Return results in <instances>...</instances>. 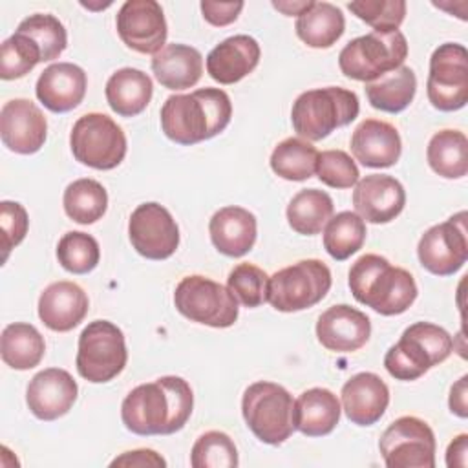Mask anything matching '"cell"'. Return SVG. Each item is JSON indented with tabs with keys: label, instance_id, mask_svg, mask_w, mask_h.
Listing matches in <instances>:
<instances>
[{
	"label": "cell",
	"instance_id": "48",
	"mask_svg": "<svg viewBox=\"0 0 468 468\" xmlns=\"http://www.w3.org/2000/svg\"><path fill=\"white\" fill-rule=\"evenodd\" d=\"M466 382H468V377L463 375L450 389V411L455 413L457 417L461 419H466L468 417V402H466Z\"/></svg>",
	"mask_w": 468,
	"mask_h": 468
},
{
	"label": "cell",
	"instance_id": "5",
	"mask_svg": "<svg viewBox=\"0 0 468 468\" xmlns=\"http://www.w3.org/2000/svg\"><path fill=\"white\" fill-rule=\"evenodd\" d=\"M453 351L450 333L430 322H415L384 356V367L397 380H417Z\"/></svg>",
	"mask_w": 468,
	"mask_h": 468
},
{
	"label": "cell",
	"instance_id": "7",
	"mask_svg": "<svg viewBox=\"0 0 468 468\" xmlns=\"http://www.w3.org/2000/svg\"><path fill=\"white\" fill-rule=\"evenodd\" d=\"M408 57L406 37L395 31H371L347 42L340 55V71L353 80L371 82L397 69Z\"/></svg>",
	"mask_w": 468,
	"mask_h": 468
},
{
	"label": "cell",
	"instance_id": "34",
	"mask_svg": "<svg viewBox=\"0 0 468 468\" xmlns=\"http://www.w3.org/2000/svg\"><path fill=\"white\" fill-rule=\"evenodd\" d=\"M335 210L327 192L318 188L300 190L287 205L289 227L302 236L320 234Z\"/></svg>",
	"mask_w": 468,
	"mask_h": 468
},
{
	"label": "cell",
	"instance_id": "45",
	"mask_svg": "<svg viewBox=\"0 0 468 468\" xmlns=\"http://www.w3.org/2000/svg\"><path fill=\"white\" fill-rule=\"evenodd\" d=\"M0 227H2V249H4L2 261H5L9 256V250L16 247L27 234L29 218L26 208L16 201H2Z\"/></svg>",
	"mask_w": 468,
	"mask_h": 468
},
{
	"label": "cell",
	"instance_id": "46",
	"mask_svg": "<svg viewBox=\"0 0 468 468\" xmlns=\"http://www.w3.org/2000/svg\"><path fill=\"white\" fill-rule=\"evenodd\" d=\"M241 9H243V2H212V0L201 2L203 18L216 27L232 24L241 13Z\"/></svg>",
	"mask_w": 468,
	"mask_h": 468
},
{
	"label": "cell",
	"instance_id": "2",
	"mask_svg": "<svg viewBox=\"0 0 468 468\" xmlns=\"http://www.w3.org/2000/svg\"><path fill=\"white\" fill-rule=\"evenodd\" d=\"M232 117V102L219 88H201L192 93L170 95L161 108L165 135L190 146L221 133Z\"/></svg>",
	"mask_w": 468,
	"mask_h": 468
},
{
	"label": "cell",
	"instance_id": "13",
	"mask_svg": "<svg viewBox=\"0 0 468 468\" xmlns=\"http://www.w3.org/2000/svg\"><path fill=\"white\" fill-rule=\"evenodd\" d=\"M428 101L441 112H455L468 102V51L463 44H441L430 57Z\"/></svg>",
	"mask_w": 468,
	"mask_h": 468
},
{
	"label": "cell",
	"instance_id": "37",
	"mask_svg": "<svg viewBox=\"0 0 468 468\" xmlns=\"http://www.w3.org/2000/svg\"><path fill=\"white\" fill-rule=\"evenodd\" d=\"M366 234V221L356 212H338L325 225L324 249L336 261H344L362 249Z\"/></svg>",
	"mask_w": 468,
	"mask_h": 468
},
{
	"label": "cell",
	"instance_id": "27",
	"mask_svg": "<svg viewBox=\"0 0 468 468\" xmlns=\"http://www.w3.org/2000/svg\"><path fill=\"white\" fill-rule=\"evenodd\" d=\"M157 82L168 90H186L199 82L203 73L201 53L186 44H166L152 58Z\"/></svg>",
	"mask_w": 468,
	"mask_h": 468
},
{
	"label": "cell",
	"instance_id": "28",
	"mask_svg": "<svg viewBox=\"0 0 468 468\" xmlns=\"http://www.w3.org/2000/svg\"><path fill=\"white\" fill-rule=\"evenodd\" d=\"M340 402L325 388H311L294 400V428L307 437L331 433L340 420Z\"/></svg>",
	"mask_w": 468,
	"mask_h": 468
},
{
	"label": "cell",
	"instance_id": "18",
	"mask_svg": "<svg viewBox=\"0 0 468 468\" xmlns=\"http://www.w3.org/2000/svg\"><path fill=\"white\" fill-rule=\"evenodd\" d=\"M77 393L79 386L66 369L48 367L29 380L26 402L37 419L55 420L71 410Z\"/></svg>",
	"mask_w": 468,
	"mask_h": 468
},
{
	"label": "cell",
	"instance_id": "20",
	"mask_svg": "<svg viewBox=\"0 0 468 468\" xmlns=\"http://www.w3.org/2000/svg\"><path fill=\"white\" fill-rule=\"evenodd\" d=\"M371 335V320L366 313L347 305L338 303L329 307L318 316L316 338L318 342L335 353H353L358 351Z\"/></svg>",
	"mask_w": 468,
	"mask_h": 468
},
{
	"label": "cell",
	"instance_id": "26",
	"mask_svg": "<svg viewBox=\"0 0 468 468\" xmlns=\"http://www.w3.org/2000/svg\"><path fill=\"white\" fill-rule=\"evenodd\" d=\"M208 232L212 245L221 254L239 258L254 247L258 225L252 212L243 207L229 205L214 212L208 223Z\"/></svg>",
	"mask_w": 468,
	"mask_h": 468
},
{
	"label": "cell",
	"instance_id": "33",
	"mask_svg": "<svg viewBox=\"0 0 468 468\" xmlns=\"http://www.w3.org/2000/svg\"><path fill=\"white\" fill-rule=\"evenodd\" d=\"M430 168L446 179H459L468 174V139L459 130L437 132L426 148Z\"/></svg>",
	"mask_w": 468,
	"mask_h": 468
},
{
	"label": "cell",
	"instance_id": "44",
	"mask_svg": "<svg viewBox=\"0 0 468 468\" xmlns=\"http://www.w3.org/2000/svg\"><path fill=\"white\" fill-rule=\"evenodd\" d=\"M318 179L331 188H351L358 181V166L344 150H324L316 161Z\"/></svg>",
	"mask_w": 468,
	"mask_h": 468
},
{
	"label": "cell",
	"instance_id": "36",
	"mask_svg": "<svg viewBox=\"0 0 468 468\" xmlns=\"http://www.w3.org/2000/svg\"><path fill=\"white\" fill-rule=\"evenodd\" d=\"M62 203L69 219L80 225H90L104 216L108 208V194L99 181L82 177L66 186Z\"/></svg>",
	"mask_w": 468,
	"mask_h": 468
},
{
	"label": "cell",
	"instance_id": "40",
	"mask_svg": "<svg viewBox=\"0 0 468 468\" xmlns=\"http://www.w3.org/2000/svg\"><path fill=\"white\" fill-rule=\"evenodd\" d=\"M238 463L234 441L218 430L199 435L190 452V464L194 468H236Z\"/></svg>",
	"mask_w": 468,
	"mask_h": 468
},
{
	"label": "cell",
	"instance_id": "21",
	"mask_svg": "<svg viewBox=\"0 0 468 468\" xmlns=\"http://www.w3.org/2000/svg\"><path fill=\"white\" fill-rule=\"evenodd\" d=\"M86 86L88 79L80 66L71 62H55L40 73L35 93L49 112L66 113L82 102Z\"/></svg>",
	"mask_w": 468,
	"mask_h": 468
},
{
	"label": "cell",
	"instance_id": "38",
	"mask_svg": "<svg viewBox=\"0 0 468 468\" xmlns=\"http://www.w3.org/2000/svg\"><path fill=\"white\" fill-rule=\"evenodd\" d=\"M16 33L26 35L38 49L42 55V62L58 58V55L66 49L68 46V33L62 22L49 15V13H35L24 18Z\"/></svg>",
	"mask_w": 468,
	"mask_h": 468
},
{
	"label": "cell",
	"instance_id": "30",
	"mask_svg": "<svg viewBox=\"0 0 468 468\" xmlns=\"http://www.w3.org/2000/svg\"><path fill=\"white\" fill-rule=\"evenodd\" d=\"M364 91L375 110L399 113L411 104L417 91V77L410 66L402 64L397 69L366 82Z\"/></svg>",
	"mask_w": 468,
	"mask_h": 468
},
{
	"label": "cell",
	"instance_id": "12",
	"mask_svg": "<svg viewBox=\"0 0 468 468\" xmlns=\"http://www.w3.org/2000/svg\"><path fill=\"white\" fill-rule=\"evenodd\" d=\"M378 448L388 468L435 466V433L426 420L413 415L393 420L382 433Z\"/></svg>",
	"mask_w": 468,
	"mask_h": 468
},
{
	"label": "cell",
	"instance_id": "47",
	"mask_svg": "<svg viewBox=\"0 0 468 468\" xmlns=\"http://www.w3.org/2000/svg\"><path fill=\"white\" fill-rule=\"evenodd\" d=\"M110 466H132V468H146V466H154V468H165L166 461L154 450L148 448H139V450H132V452H124L119 457H115Z\"/></svg>",
	"mask_w": 468,
	"mask_h": 468
},
{
	"label": "cell",
	"instance_id": "1",
	"mask_svg": "<svg viewBox=\"0 0 468 468\" xmlns=\"http://www.w3.org/2000/svg\"><path fill=\"white\" fill-rule=\"evenodd\" d=\"M194 395L190 384L176 375L133 388L121 404V419L135 435H172L192 415Z\"/></svg>",
	"mask_w": 468,
	"mask_h": 468
},
{
	"label": "cell",
	"instance_id": "11",
	"mask_svg": "<svg viewBox=\"0 0 468 468\" xmlns=\"http://www.w3.org/2000/svg\"><path fill=\"white\" fill-rule=\"evenodd\" d=\"M176 309L190 322L210 327H230L238 320V300L221 283L192 274L185 276L174 292Z\"/></svg>",
	"mask_w": 468,
	"mask_h": 468
},
{
	"label": "cell",
	"instance_id": "50",
	"mask_svg": "<svg viewBox=\"0 0 468 468\" xmlns=\"http://www.w3.org/2000/svg\"><path fill=\"white\" fill-rule=\"evenodd\" d=\"M314 2L313 0H302V2H272V5L278 9V11H282L283 15H287V16H292V15H302V13H305L311 5H313Z\"/></svg>",
	"mask_w": 468,
	"mask_h": 468
},
{
	"label": "cell",
	"instance_id": "16",
	"mask_svg": "<svg viewBox=\"0 0 468 468\" xmlns=\"http://www.w3.org/2000/svg\"><path fill=\"white\" fill-rule=\"evenodd\" d=\"M121 40L133 51L155 55L166 42V20L155 0H126L115 18Z\"/></svg>",
	"mask_w": 468,
	"mask_h": 468
},
{
	"label": "cell",
	"instance_id": "17",
	"mask_svg": "<svg viewBox=\"0 0 468 468\" xmlns=\"http://www.w3.org/2000/svg\"><path fill=\"white\" fill-rule=\"evenodd\" d=\"M0 135L11 152L29 155L44 146L48 121L29 99H11L0 112Z\"/></svg>",
	"mask_w": 468,
	"mask_h": 468
},
{
	"label": "cell",
	"instance_id": "9",
	"mask_svg": "<svg viewBox=\"0 0 468 468\" xmlns=\"http://www.w3.org/2000/svg\"><path fill=\"white\" fill-rule=\"evenodd\" d=\"M128 351L122 331L108 320L90 322L79 335L77 371L93 384L110 382L126 366Z\"/></svg>",
	"mask_w": 468,
	"mask_h": 468
},
{
	"label": "cell",
	"instance_id": "39",
	"mask_svg": "<svg viewBox=\"0 0 468 468\" xmlns=\"http://www.w3.org/2000/svg\"><path fill=\"white\" fill-rule=\"evenodd\" d=\"M58 263L73 274H88L101 260V249L91 234L71 230L66 232L57 245Z\"/></svg>",
	"mask_w": 468,
	"mask_h": 468
},
{
	"label": "cell",
	"instance_id": "29",
	"mask_svg": "<svg viewBox=\"0 0 468 468\" xmlns=\"http://www.w3.org/2000/svg\"><path fill=\"white\" fill-rule=\"evenodd\" d=\"M108 106L121 117L139 115L154 93L152 79L135 68H121L106 82Z\"/></svg>",
	"mask_w": 468,
	"mask_h": 468
},
{
	"label": "cell",
	"instance_id": "6",
	"mask_svg": "<svg viewBox=\"0 0 468 468\" xmlns=\"http://www.w3.org/2000/svg\"><path fill=\"white\" fill-rule=\"evenodd\" d=\"M241 413L249 430L271 446L285 442L296 430L292 395L276 382L250 384L241 399Z\"/></svg>",
	"mask_w": 468,
	"mask_h": 468
},
{
	"label": "cell",
	"instance_id": "15",
	"mask_svg": "<svg viewBox=\"0 0 468 468\" xmlns=\"http://www.w3.org/2000/svg\"><path fill=\"white\" fill-rule=\"evenodd\" d=\"M132 247L148 260H166L179 247V227L159 203L139 205L128 221Z\"/></svg>",
	"mask_w": 468,
	"mask_h": 468
},
{
	"label": "cell",
	"instance_id": "32",
	"mask_svg": "<svg viewBox=\"0 0 468 468\" xmlns=\"http://www.w3.org/2000/svg\"><path fill=\"white\" fill-rule=\"evenodd\" d=\"M0 353L9 367L26 371L40 364L46 353V342L35 325L15 322L2 331Z\"/></svg>",
	"mask_w": 468,
	"mask_h": 468
},
{
	"label": "cell",
	"instance_id": "41",
	"mask_svg": "<svg viewBox=\"0 0 468 468\" xmlns=\"http://www.w3.org/2000/svg\"><path fill=\"white\" fill-rule=\"evenodd\" d=\"M38 62H42L40 49L22 33H13L2 42L0 51V77L13 80L27 75Z\"/></svg>",
	"mask_w": 468,
	"mask_h": 468
},
{
	"label": "cell",
	"instance_id": "42",
	"mask_svg": "<svg viewBox=\"0 0 468 468\" xmlns=\"http://www.w3.org/2000/svg\"><path fill=\"white\" fill-rule=\"evenodd\" d=\"M227 287L245 307H260L267 302L269 276L252 263H239L229 272Z\"/></svg>",
	"mask_w": 468,
	"mask_h": 468
},
{
	"label": "cell",
	"instance_id": "31",
	"mask_svg": "<svg viewBox=\"0 0 468 468\" xmlns=\"http://www.w3.org/2000/svg\"><path fill=\"white\" fill-rule=\"evenodd\" d=\"M294 29L298 38L309 48L325 49L344 35L346 18L340 7L329 2H314L305 13L298 16Z\"/></svg>",
	"mask_w": 468,
	"mask_h": 468
},
{
	"label": "cell",
	"instance_id": "35",
	"mask_svg": "<svg viewBox=\"0 0 468 468\" xmlns=\"http://www.w3.org/2000/svg\"><path fill=\"white\" fill-rule=\"evenodd\" d=\"M318 150L302 137H287L271 154L272 172L287 181H305L316 172Z\"/></svg>",
	"mask_w": 468,
	"mask_h": 468
},
{
	"label": "cell",
	"instance_id": "22",
	"mask_svg": "<svg viewBox=\"0 0 468 468\" xmlns=\"http://www.w3.org/2000/svg\"><path fill=\"white\" fill-rule=\"evenodd\" d=\"M88 294L73 282H55L48 285L38 298V318L57 333H66L77 327L88 314Z\"/></svg>",
	"mask_w": 468,
	"mask_h": 468
},
{
	"label": "cell",
	"instance_id": "3",
	"mask_svg": "<svg viewBox=\"0 0 468 468\" xmlns=\"http://www.w3.org/2000/svg\"><path fill=\"white\" fill-rule=\"evenodd\" d=\"M349 289L358 303L384 316L408 311L419 292L413 276L406 269L391 265L378 254H364L351 265Z\"/></svg>",
	"mask_w": 468,
	"mask_h": 468
},
{
	"label": "cell",
	"instance_id": "49",
	"mask_svg": "<svg viewBox=\"0 0 468 468\" xmlns=\"http://www.w3.org/2000/svg\"><path fill=\"white\" fill-rule=\"evenodd\" d=\"M446 464H448L450 468H453V466L464 468V466L468 464V435H466V433L457 435V437L448 444V450H446Z\"/></svg>",
	"mask_w": 468,
	"mask_h": 468
},
{
	"label": "cell",
	"instance_id": "24",
	"mask_svg": "<svg viewBox=\"0 0 468 468\" xmlns=\"http://www.w3.org/2000/svg\"><path fill=\"white\" fill-rule=\"evenodd\" d=\"M346 417L358 426H371L384 415L389 404V389L377 373H356L342 386Z\"/></svg>",
	"mask_w": 468,
	"mask_h": 468
},
{
	"label": "cell",
	"instance_id": "23",
	"mask_svg": "<svg viewBox=\"0 0 468 468\" xmlns=\"http://www.w3.org/2000/svg\"><path fill=\"white\" fill-rule=\"evenodd\" d=\"M351 152L355 159L367 168H388L399 161L402 141L393 124L366 119L351 135Z\"/></svg>",
	"mask_w": 468,
	"mask_h": 468
},
{
	"label": "cell",
	"instance_id": "25",
	"mask_svg": "<svg viewBox=\"0 0 468 468\" xmlns=\"http://www.w3.org/2000/svg\"><path fill=\"white\" fill-rule=\"evenodd\" d=\"M260 57L261 49L256 38L234 35L207 55V71L219 84H234L256 69Z\"/></svg>",
	"mask_w": 468,
	"mask_h": 468
},
{
	"label": "cell",
	"instance_id": "8",
	"mask_svg": "<svg viewBox=\"0 0 468 468\" xmlns=\"http://www.w3.org/2000/svg\"><path fill=\"white\" fill-rule=\"evenodd\" d=\"M333 283L322 260H300L269 276L267 302L282 313H296L322 302Z\"/></svg>",
	"mask_w": 468,
	"mask_h": 468
},
{
	"label": "cell",
	"instance_id": "19",
	"mask_svg": "<svg viewBox=\"0 0 468 468\" xmlns=\"http://www.w3.org/2000/svg\"><path fill=\"white\" fill-rule=\"evenodd\" d=\"M406 205V192L399 179L386 174H371L356 181L353 207L369 223L393 221Z\"/></svg>",
	"mask_w": 468,
	"mask_h": 468
},
{
	"label": "cell",
	"instance_id": "14",
	"mask_svg": "<svg viewBox=\"0 0 468 468\" xmlns=\"http://www.w3.org/2000/svg\"><path fill=\"white\" fill-rule=\"evenodd\" d=\"M420 265L435 276L455 274L468 260L466 212L461 210L446 221L430 227L419 239Z\"/></svg>",
	"mask_w": 468,
	"mask_h": 468
},
{
	"label": "cell",
	"instance_id": "4",
	"mask_svg": "<svg viewBox=\"0 0 468 468\" xmlns=\"http://www.w3.org/2000/svg\"><path fill=\"white\" fill-rule=\"evenodd\" d=\"M360 104L355 91L327 86L303 91L296 97L291 110L294 132L307 141H320L336 128L358 117Z\"/></svg>",
	"mask_w": 468,
	"mask_h": 468
},
{
	"label": "cell",
	"instance_id": "10",
	"mask_svg": "<svg viewBox=\"0 0 468 468\" xmlns=\"http://www.w3.org/2000/svg\"><path fill=\"white\" fill-rule=\"evenodd\" d=\"M69 146L80 165L95 170H112L126 155V135L112 117L91 112L73 124Z\"/></svg>",
	"mask_w": 468,
	"mask_h": 468
},
{
	"label": "cell",
	"instance_id": "43",
	"mask_svg": "<svg viewBox=\"0 0 468 468\" xmlns=\"http://www.w3.org/2000/svg\"><path fill=\"white\" fill-rule=\"evenodd\" d=\"M347 7L375 31H395L406 16L404 0H360L349 2Z\"/></svg>",
	"mask_w": 468,
	"mask_h": 468
}]
</instances>
